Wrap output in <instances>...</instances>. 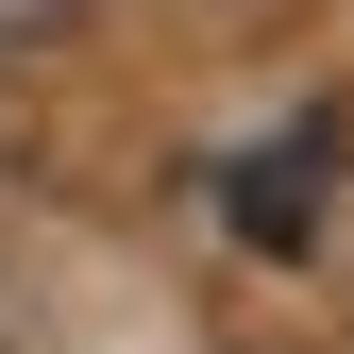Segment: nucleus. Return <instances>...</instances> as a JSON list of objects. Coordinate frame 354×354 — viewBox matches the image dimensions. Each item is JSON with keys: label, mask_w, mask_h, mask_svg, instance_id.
<instances>
[{"label": "nucleus", "mask_w": 354, "mask_h": 354, "mask_svg": "<svg viewBox=\"0 0 354 354\" xmlns=\"http://www.w3.org/2000/svg\"><path fill=\"white\" fill-rule=\"evenodd\" d=\"M321 219V152H287V169H236V236H304Z\"/></svg>", "instance_id": "nucleus-1"}]
</instances>
